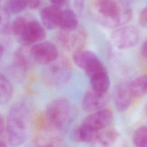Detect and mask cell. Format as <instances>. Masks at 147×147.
Returning <instances> with one entry per match:
<instances>
[{
  "instance_id": "obj_13",
  "label": "cell",
  "mask_w": 147,
  "mask_h": 147,
  "mask_svg": "<svg viewBox=\"0 0 147 147\" xmlns=\"http://www.w3.org/2000/svg\"><path fill=\"white\" fill-rule=\"evenodd\" d=\"M133 97L126 83L119 84L116 88L114 94V101L117 109L119 111L126 110L130 106Z\"/></svg>"
},
{
  "instance_id": "obj_2",
  "label": "cell",
  "mask_w": 147,
  "mask_h": 147,
  "mask_svg": "<svg viewBox=\"0 0 147 147\" xmlns=\"http://www.w3.org/2000/svg\"><path fill=\"white\" fill-rule=\"evenodd\" d=\"M94 9L99 22L109 28L127 22L132 16L131 8L122 0H95Z\"/></svg>"
},
{
  "instance_id": "obj_27",
  "label": "cell",
  "mask_w": 147,
  "mask_h": 147,
  "mask_svg": "<svg viewBox=\"0 0 147 147\" xmlns=\"http://www.w3.org/2000/svg\"><path fill=\"white\" fill-rule=\"evenodd\" d=\"M65 0H49V1L52 3L53 5L60 6L62 4L64 3Z\"/></svg>"
},
{
  "instance_id": "obj_11",
  "label": "cell",
  "mask_w": 147,
  "mask_h": 147,
  "mask_svg": "<svg viewBox=\"0 0 147 147\" xmlns=\"http://www.w3.org/2000/svg\"><path fill=\"white\" fill-rule=\"evenodd\" d=\"M62 11L60 6L53 5L43 8L40 14L42 25L50 30L59 27Z\"/></svg>"
},
{
  "instance_id": "obj_9",
  "label": "cell",
  "mask_w": 147,
  "mask_h": 147,
  "mask_svg": "<svg viewBox=\"0 0 147 147\" xmlns=\"http://www.w3.org/2000/svg\"><path fill=\"white\" fill-rule=\"evenodd\" d=\"M113 119L112 112L102 109L90 114L84 119L82 124L92 130L100 131L110 125Z\"/></svg>"
},
{
  "instance_id": "obj_5",
  "label": "cell",
  "mask_w": 147,
  "mask_h": 147,
  "mask_svg": "<svg viewBox=\"0 0 147 147\" xmlns=\"http://www.w3.org/2000/svg\"><path fill=\"white\" fill-rule=\"evenodd\" d=\"M56 60L49 64L44 76L48 84L59 86L66 84L69 80L72 75V69L66 60L57 62Z\"/></svg>"
},
{
  "instance_id": "obj_4",
  "label": "cell",
  "mask_w": 147,
  "mask_h": 147,
  "mask_svg": "<svg viewBox=\"0 0 147 147\" xmlns=\"http://www.w3.org/2000/svg\"><path fill=\"white\" fill-rule=\"evenodd\" d=\"M11 30L20 38L23 45L27 46L41 42L46 37L45 29L38 21L28 20L22 17L13 22Z\"/></svg>"
},
{
  "instance_id": "obj_19",
  "label": "cell",
  "mask_w": 147,
  "mask_h": 147,
  "mask_svg": "<svg viewBox=\"0 0 147 147\" xmlns=\"http://www.w3.org/2000/svg\"><path fill=\"white\" fill-rule=\"evenodd\" d=\"M28 5V0H6L3 7L9 14H17L24 11Z\"/></svg>"
},
{
  "instance_id": "obj_20",
  "label": "cell",
  "mask_w": 147,
  "mask_h": 147,
  "mask_svg": "<svg viewBox=\"0 0 147 147\" xmlns=\"http://www.w3.org/2000/svg\"><path fill=\"white\" fill-rule=\"evenodd\" d=\"M133 141L136 147H147V126H141L136 130Z\"/></svg>"
},
{
  "instance_id": "obj_22",
  "label": "cell",
  "mask_w": 147,
  "mask_h": 147,
  "mask_svg": "<svg viewBox=\"0 0 147 147\" xmlns=\"http://www.w3.org/2000/svg\"><path fill=\"white\" fill-rule=\"evenodd\" d=\"M10 14L4 9L0 7V34L7 30L9 26Z\"/></svg>"
},
{
  "instance_id": "obj_10",
  "label": "cell",
  "mask_w": 147,
  "mask_h": 147,
  "mask_svg": "<svg viewBox=\"0 0 147 147\" xmlns=\"http://www.w3.org/2000/svg\"><path fill=\"white\" fill-rule=\"evenodd\" d=\"M107 100L106 93H100L91 90L83 96L81 103L82 108L84 111L92 113L102 109Z\"/></svg>"
},
{
  "instance_id": "obj_29",
  "label": "cell",
  "mask_w": 147,
  "mask_h": 147,
  "mask_svg": "<svg viewBox=\"0 0 147 147\" xmlns=\"http://www.w3.org/2000/svg\"><path fill=\"white\" fill-rule=\"evenodd\" d=\"M0 147H7L5 142L0 138Z\"/></svg>"
},
{
  "instance_id": "obj_16",
  "label": "cell",
  "mask_w": 147,
  "mask_h": 147,
  "mask_svg": "<svg viewBox=\"0 0 147 147\" xmlns=\"http://www.w3.org/2000/svg\"><path fill=\"white\" fill-rule=\"evenodd\" d=\"M13 88L8 78L0 72V104L5 105L12 98Z\"/></svg>"
},
{
  "instance_id": "obj_32",
  "label": "cell",
  "mask_w": 147,
  "mask_h": 147,
  "mask_svg": "<svg viewBox=\"0 0 147 147\" xmlns=\"http://www.w3.org/2000/svg\"><path fill=\"white\" fill-rule=\"evenodd\" d=\"M1 1V0H0V1Z\"/></svg>"
},
{
  "instance_id": "obj_12",
  "label": "cell",
  "mask_w": 147,
  "mask_h": 147,
  "mask_svg": "<svg viewBox=\"0 0 147 147\" xmlns=\"http://www.w3.org/2000/svg\"><path fill=\"white\" fill-rule=\"evenodd\" d=\"M72 59L75 64L85 72L90 71L101 62L94 53L83 49L74 52Z\"/></svg>"
},
{
  "instance_id": "obj_21",
  "label": "cell",
  "mask_w": 147,
  "mask_h": 147,
  "mask_svg": "<svg viewBox=\"0 0 147 147\" xmlns=\"http://www.w3.org/2000/svg\"><path fill=\"white\" fill-rule=\"evenodd\" d=\"M117 134L114 130H108L107 131L99 133L97 141L103 146H108L115 140Z\"/></svg>"
},
{
  "instance_id": "obj_3",
  "label": "cell",
  "mask_w": 147,
  "mask_h": 147,
  "mask_svg": "<svg viewBox=\"0 0 147 147\" xmlns=\"http://www.w3.org/2000/svg\"><path fill=\"white\" fill-rule=\"evenodd\" d=\"M76 111L69 100L59 98L52 100L45 111L47 123L53 129L60 132L66 129L76 117Z\"/></svg>"
},
{
  "instance_id": "obj_31",
  "label": "cell",
  "mask_w": 147,
  "mask_h": 147,
  "mask_svg": "<svg viewBox=\"0 0 147 147\" xmlns=\"http://www.w3.org/2000/svg\"><path fill=\"white\" fill-rule=\"evenodd\" d=\"M145 114H146V116L147 117V102L145 105Z\"/></svg>"
},
{
  "instance_id": "obj_15",
  "label": "cell",
  "mask_w": 147,
  "mask_h": 147,
  "mask_svg": "<svg viewBox=\"0 0 147 147\" xmlns=\"http://www.w3.org/2000/svg\"><path fill=\"white\" fill-rule=\"evenodd\" d=\"M78 26V21L75 13L71 9H67L62 11L61 18L59 25L60 30H72Z\"/></svg>"
},
{
  "instance_id": "obj_24",
  "label": "cell",
  "mask_w": 147,
  "mask_h": 147,
  "mask_svg": "<svg viewBox=\"0 0 147 147\" xmlns=\"http://www.w3.org/2000/svg\"><path fill=\"white\" fill-rule=\"evenodd\" d=\"M84 0H73L74 7L77 11H80L82 10L84 5Z\"/></svg>"
},
{
  "instance_id": "obj_17",
  "label": "cell",
  "mask_w": 147,
  "mask_h": 147,
  "mask_svg": "<svg viewBox=\"0 0 147 147\" xmlns=\"http://www.w3.org/2000/svg\"><path fill=\"white\" fill-rule=\"evenodd\" d=\"M99 131L92 130L82 124L74 131V136L77 140L84 142L96 141Z\"/></svg>"
},
{
  "instance_id": "obj_23",
  "label": "cell",
  "mask_w": 147,
  "mask_h": 147,
  "mask_svg": "<svg viewBox=\"0 0 147 147\" xmlns=\"http://www.w3.org/2000/svg\"><path fill=\"white\" fill-rule=\"evenodd\" d=\"M139 22L141 26L147 28V6H146L141 12Z\"/></svg>"
},
{
  "instance_id": "obj_28",
  "label": "cell",
  "mask_w": 147,
  "mask_h": 147,
  "mask_svg": "<svg viewBox=\"0 0 147 147\" xmlns=\"http://www.w3.org/2000/svg\"><path fill=\"white\" fill-rule=\"evenodd\" d=\"M4 53V48L0 44V60L2 59V57H3Z\"/></svg>"
},
{
  "instance_id": "obj_18",
  "label": "cell",
  "mask_w": 147,
  "mask_h": 147,
  "mask_svg": "<svg viewBox=\"0 0 147 147\" xmlns=\"http://www.w3.org/2000/svg\"><path fill=\"white\" fill-rule=\"evenodd\" d=\"M129 86L133 98L147 94V76H141L136 78L129 84Z\"/></svg>"
},
{
  "instance_id": "obj_26",
  "label": "cell",
  "mask_w": 147,
  "mask_h": 147,
  "mask_svg": "<svg viewBox=\"0 0 147 147\" xmlns=\"http://www.w3.org/2000/svg\"><path fill=\"white\" fill-rule=\"evenodd\" d=\"M141 53L142 55L147 59V41L144 42L141 47Z\"/></svg>"
},
{
  "instance_id": "obj_14",
  "label": "cell",
  "mask_w": 147,
  "mask_h": 147,
  "mask_svg": "<svg viewBox=\"0 0 147 147\" xmlns=\"http://www.w3.org/2000/svg\"><path fill=\"white\" fill-rule=\"evenodd\" d=\"M88 78L92 90L100 93L107 92L110 86V79L106 69L97 72Z\"/></svg>"
},
{
  "instance_id": "obj_6",
  "label": "cell",
  "mask_w": 147,
  "mask_h": 147,
  "mask_svg": "<svg viewBox=\"0 0 147 147\" xmlns=\"http://www.w3.org/2000/svg\"><path fill=\"white\" fill-rule=\"evenodd\" d=\"M33 62L42 65H48L58 59L57 47L49 41H41L34 44L30 49Z\"/></svg>"
},
{
  "instance_id": "obj_25",
  "label": "cell",
  "mask_w": 147,
  "mask_h": 147,
  "mask_svg": "<svg viewBox=\"0 0 147 147\" xmlns=\"http://www.w3.org/2000/svg\"><path fill=\"white\" fill-rule=\"evenodd\" d=\"M6 128V122L3 117L0 114V136L5 130Z\"/></svg>"
},
{
  "instance_id": "obj_30",
  "label": "cell",
  "mask_w": 147,
  "mask_h": 147,
  "mask_svg": "<svg viewBox=\"0 0 147 147\" xmlns=\"http://www.w3.org/2000/svg\"><path fill=\"white\" fill-rule=\"evenodd\" d=\"M122 1L123 2H125V3L129 5L130 2H131L133 1L134 0H122Z\"/></svg>"
},
{
  "instance_id": "obj_8",
  "label": "cell",
  "mask_w": 147,
  "mask_h": 147,
  "mask_svg": "<svg viewBox=\"0 0 147 147\" xmlns=\"http://www.w3.org/2000/svg\"><path fill=\"white\" fill-rule=\"evenodd\" d=\"M86 38L84 30L78 28L69 31L60 30L58 34V38L61 45L73 53L83 49Z\"/></svg>"
},
{
  "instance_id": "obj_7",
  "label": "cell",
  "mask_w": 147,
  "mask_h": 147,
  "mask_svg": "<svg viewBox=\"0 0 147 147\" xmlns=\"http://www.w3.org/2000/svg\"><path fill=\"white\" fill-rule=\"evenodd\" d=\"M111 39L118 49H128L137 44L139 41V33L132 25L125 26L115 30L111 35Z\"/></svg>"
},
{
  "instance_id": "obj_1",
  "label": "cell",
  "mask_w": 147,
  "mask_h": 147,
  "mask_svg": "<svg viewBox=\"0 0 147 147\" xmlns=\"http://www.w3.org/2000/svg\"><path fill=\"white\" fill-rule=\"evenodd\" d=\"M29 111L22 102L14 103L6 119V133L9 144L13 147L22 145L26 141L29 129Z\"/></svg>"
}]
</instances>
